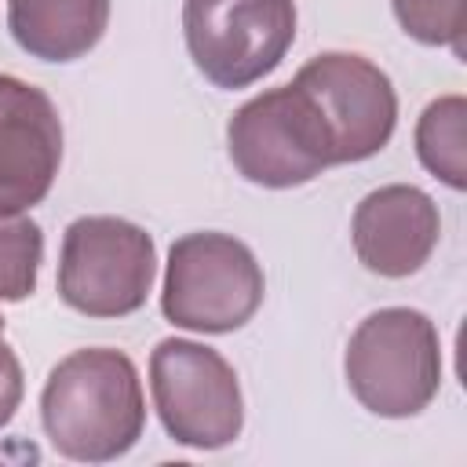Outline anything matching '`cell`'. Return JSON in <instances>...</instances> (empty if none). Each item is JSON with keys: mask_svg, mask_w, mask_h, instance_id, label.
I'll return each mask as SVG.
<instances>
[{"mask_svg": "<svg viewBox=\"0 0 467 467\" xmlns=\"http://www.w3.org/2000/svg\"><path fill=\"white\" fill-rule=\"evenodd\" d=\"M40 423L66 460L106 463L124 456L146 427V398L135 361L113 347L73 350L47 372Z\"/></svg>", "mask_w": 467, "mask_h": 467, "instance_id": "obj_1", "label": "cell"}, {"mask_svg": "<svg viewBox=\"0 0 467 467\" xmlns=\"http://www.w3.org/2000/svg\"><path fill=\"white\" fill-rule=\"evenodd\" d=\"M343 376L350 394L376 416L423 412L441 387V339L434 321L412 306L368 314L347 343Z\"/></svg>", "mask_w": 467, "mask_h": 467, "instance_id": "obj_2", "label": "cell"}, {"mask_svg": "<svg viewBox=\"0 0 467 467\" xmlns=\"http://www.w3.org/2000/svg\"><path fill=\"white\" fill-rule=\"evenodd\" d=\"M266 281L252 248L234 234L197 230L168 248L161 314L186 332L223 336L248 325L263 303Z\"/></svg>", "mask_w": 467, "mask_h": 467, "instance_id": "obj_3", "label": "cell"}, {"mask_svg": "<svg viewBox=\"0 0 467 467\" xmlns=\"http://www.w3.org/2000/svg\"><path fill=\"white\" fill-rule=\"evenodd\" d=\"M157 277L153 237L117 215H80L62 234L58 296L88 317H128L146 306Z\"/></svg>", "mask_w": 467, "mask_h": 467, "instance_id": "obj_4", "label": "cell"}, {"mask_svg": "<svg viewBox=\"0 0 467 467\" xmlns=\"http://www.w3.org/2000/svg\"><path fill=\"white\" fill-rule=\"evenodd\" d=\"M153 409L179 445L223 449L244 427V401L234 365L193 339H161L150 354Z\"/></svg>", "mask_w": 467, "mask_h": 467, "instance_id": "obj_5", "label": "cell"}, {"mask_svg": "<svg viewBox=\"0 0 467 467\" xmlns=\"http://www.w3.org/2000/svg\"><path fill=\"white\" fill-rule=\"evenodd\" d=\"M193 66L226 91L252 88L281 66L296 40L292 0H182Z\"/></svg>", "mask_w": 467, "mask_h": 467, "instance_id": "obj_6", "label": "cell"}, {"mask_svg": "<svg viewBox=\"0 0 467 467\" xmlns=\"http://www.w3.org/2000/svg\"><path fill=\"white\" fill-rule=\"evenodd\" d=\"M234 168L266 190H288L332 168V139L314 102L296 88H270L248 99L226 124Z\"/></svg>", "mask_w": 467, "mask_h": 467, "instance_id": "obj_7", "label": "cell"}, {"mask_svg": "<svg viewBox=\"0 0 467 467\" xmlns=\"http://www.w3.org/2000/svg\"><path fill=\"white\" fill-rule=\"evenodd\" d=\"M292 84L314 102L332 139V164L376 157L398 124V95L390 77L354 51L314 55Z\"/></svg>", "mask_w": 467, "mask_h": 467, "instance_id": "obj_8", "label": "cell"}, {"mask_svg": "<svg viewBox=\"0 0 467 467\" xmlns=\"http://www.w3.org/2000/svg\"><path fill=\"white\" fill-rule=\"evenodd\" d=\"M62 164V120L47 91L0 73V215L36 208Z\"/></svg>", "mask_w": 467, "mask_h": 467, "instance_id": "obj_9", "label": "cell"}, {"mask_svg": "<svg viewBox=\"0 0 467 467\" xmlns=\"http://www.w3.org/2000/svg\"><path fill=\"white\" fill-rule=\"evenodd\" d=\"M441 237V215L431 193L409 182H390L365 193L350 219V241L365 270L379 277L416 274Z\"/></svg>", "mask_w": 467, "mask_h": 467, "instance_id": "obj_10", "label": "cell"}, {"mask_svg": "<svg viewBox=\"0 0 467 467\" xmlns=\"http://www.w3.org/2000/svg\"><path fill=\"white\" fill-rule=\"evenodd\" d=\"M109 26V0H7L15 44L40 62L84 58Z\"/></svg>", "mask_w": 467, "mask_h": 467, "instance_id": "obj_11", "label": "cell"}, {"mask_svg": "<svg viewBox=\"0 0 467 467\" xmlns=\"http://www.w3.org/2000/svg\"><path fill=\"white\" fill-rule=\"evenodd\" d=\"M416 157L449 190L467 186V102L463 95H441L420 113Z\"/></svg>", "mask_w": 467, "mask_h": 467, "instance_id": "obj_12", "label": "cell"}, {"mask_svg": "<svg viewBox=\"0 0 467 467\" xmlns=\"http://www.w3.org/2000/svg\"><path fill=\"white\" fill-rule=\"evenodd\" d=\"M40 263H44L40 226L26 212L0 215V299L22 303L26 296H33Z\"/></svg>", "mask_w": 467, "mask_h": 467, "instance_id": "obj_13", "label": "cell"}, {"mask_svg": "<svg viewBox=\"0 0 467 467\" xmlns=\"http://www.w3.org/2000/svg\"><path fill=\"white\" fill-rule=\"evenodd\" d=\"M401 29L431 47H452L463 58V0H390Z\"/></svg>", "mask_w": 467, "mask_h": 467, "instance_id": "obj_14", "label": "cell"}, {"mask_svg": "<svg viewBox=\"0 0 467 467\" xmlns=\"http://www.w3.org/2000/svg\"><path fill=\"white\" fill-rule=\"evenodd\" d=\"M22 390H26V379H22V365L15 358V350L7 347L4 332H0V427H7L22 405Z\"/></svg>", "mask_w": 467, "mask_h": 467, "instance_id": "obj_15", "label": "cell"}, {"mask_svg": "<svg viewBox=\"0 0 467 467\" xmlns=\"http://www.w3.org/2000/svg\"><path fill=\"white\" fill-rule=\"evenodd\" d=\"M0 332H4V317H0Z\"/></svg>", "mask_w": 467, "mask_h": 467, "instance_id": "obj_16", "label": "cell"}]
</instances>
